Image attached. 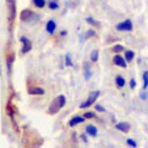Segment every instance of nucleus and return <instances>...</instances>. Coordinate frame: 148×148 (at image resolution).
Segmentation results:
<instances>
[{
  "instance_id": "8",
  "label": "nucleus",
  "mask_w": 148,
  "mask_h": 148,
  "mask_svg": "<svg viewBox=\"0 0 148 148\" xmlns=\"http://www.w3.org/2000/svg\"><path fill=\"white\" fill-rule=\"evenodd\" d=\"M84 121H85V118L84 117H80V115H73V117L68 121V126H70V127H75V126L80 125V123H84Z\"/></svg>"
},
{
  "instance_id": "22",
  "label": "nucleus",
  "mask_w": 148,
  "mask_h": 148,
  "mask_svg": "<svg viewBox=\"0 0 148 148\" xmlns=\"http://www.w3.org/2000/svg\"><path fill=\"white\" fill-rule=\"evenodd\" d=\"M13 59H14V55L12 54L11 56H8V62H7V66H8V72L11 73L12 71V63H13Z\"/></svg>"
},
{
  "instance_id": "3",
  "label": "nucleus",
  "mask_w": 148,
  "mask_h": 148,
  "mask_svg": "<svg viewBox=\"0 0 148 148\" xmlns=\"http://www.w3.org/2000/svg\"><path fill=\"white\" fill-rule=\"evenodd\" d=\"M34 18H39L38 14H36L33 11H30V9H23L21 11V13H20V18H21V21H24V23H30L32 20Z\"/></svg>"
},
{
  "instance_id": "13",
  "label": "nucleus",
  "mask_w": 148,
  "mask_h": 148,
  "mask_svg": "<svg viewBox=\"0 0 148 148\" xmlns=\"http://www.w3.org/2000/svg\"><path fill=\"white\" fill-rule=\"evenodd\" d=\"M85 132H87L88 135H90V136H97V134H98L97 127H96L95 125H88L87 127H85Z\"/></svg>"
},
{
  "instance_id": "31",
  "label": "nucleus",
  "mask_w": 148,
  "mask_h": 148,
  "mask_svg": "<svg viewBox=\"0 0 148 148\" xmlns=\"http://www.w3.org/2000/svg\"><path fill=\"white\" fill-rule=\"evenodd\" d=\"M81 139H83V140H84V142H87V140H88V139H87V136H85V135H84V134H83V135H81Z\"/></svg>"
},
{
  "instance_id": "17",
  "label": "nucleus",
  "mask_w": 148,
  "mask_h": 148,
  "mask_svg": "<svg viewBox=\"0 0 148 148\" xmlns=\"http://www.w3.org/2000/svg\"><path fill=\"white\" fill-rule=\"evenodd\" d=\"M142 77H143V89H147L148 88V71L143 72Z\"/></svg>"
},
{
  "instance_id": "2",
  "label": "nucleus",
  "mask_w": 148,
  "mask_h": 148,
  "mask_svg": "<svg viewBox=\"0 0 148 148\" xmlns=\"http://www.w3.org/2000/svg\"><path fill=\"white\" fill-rule=\"evenodd\" d=\"M98 96H100V90H93V92H90L87 100L83 101V102L80 103V109H87V108H89V106H92V105H95V103H96V100L98 98Z\"/></svg>"
},
{
  "instance_id": "6",
  "label": "nucleus",
  "mask_w": 148,
  "mask_h": 148,
  "mask_svg": "<svg viewBox=\"0 0 148 148\" xmlns=\"http://www.w3.org/2000/svg\"><path fill=\"white\" fill-rule=\"evenodd\" d=\"M7 4L9 8V21L13 23L14 17H16V0H7Z\"/></svg>"
},
{
  "instance_id": "27",
  "label": "nucleus",
  "mask_w": 148,
  "mask_h": 148,
  "mask_svg": "<svg viewBox=\"0 0 148 148\" xmlns=\"http://www.w3.org/2000/svg\"><path fill=\"white\" fill-rule=\"evenodd\" d=\"M135 87H136V81H135V79H131V80H130V88L135 89Z\"/></svg>"
},
{
  "instance_id": "9",
  "label": "nucleus",
  "mask_w": 148,
  "mask_h": 148,
  "mask_svg": "<svg viewBox=\"0 0 148 148\" xmlns=\"http://www.w3.org/2000/svg\"><path fill=\"white\" fill-rule=\"evenodd\" d=\"M115 129L118 130V131H121V132H129L130 131V123L129 122H118L117 125H115Z\"/></svg>"
},
{
  "instance_id": "23",
  "label": "nucleus",
  "mask_w": 148,
  "mask_h": 148,
  "mask_svg": "<svg viewBox=\"0 0 148 148\" xmlns=\"http://www.w3.org/2000/svg\"><path fill=\"white\" fill-rule=\"evenodd\" d=\"M113 51H114V53H123V51H125V47H123L122 45H114L113 46Z\"/></svg>"
},
{
  "instance_id": "10",
  "label": "nucleus",
  "mask_w": 148,
  "mask_h": 148,
  "mask_svg": "<svg viewBox=\"0 0 148 148\" xmlns=\"http://www.w3.org/2000/svg\"><path fill=\"white\" fill-rule=\"evenodd\" d=\"M84 79L85 80H90V77H92V70H90V64L88 63V62H84Z\"/></svg>"
},
{
  "instance_id": "15",
  "label": "nucleus",
  "mask_w": 148,
  "mask_h": 148,
  "mask_svg": "<svg viewBox=\"0 0 148 148\" xmlns=\"http://www.w3.org/2000/svg\"><path fill=\"white\" fill-rule=\"evenodd\" d=\"M115 85H117L118 88H123L126 85V80L121 75H118L117 77H115Z\"/></svg>"
},
{
  "instance_id": "12",
  "label": "nucleus",
  "mask_w": 148,
  "mask_h": 148,
  "mask_svg": "<svg viewBox=\"0 0 148 148\" xmlns=\"http://www.w3.org/2000/svg\"><path fill=\"white\" fill-rule=\"evenodd\" d=\"M29 95L32 96H43L45 95V89L41 87H33L29 89Z\"/></svg>"
},
{
  "instance_id": "7",
  "label": "nucleus",
  "mask_w": 148,
  "mask_h": 148,
  "mask_svg": "<svg viewBox=\"0 0 148 148\" xmlns=\"http://www.w3.org/2000/svg\"><path fill=\"white\" fill-rule=\"evenodd\" d=\"M113 63H114L115 66H118V67H121V68H126V67H127V63H126L125 58H123V56H121L119 54H115V55H114V58H113Z\"/></svg>"
},
{
  "instance_id": "19",
  "label": "nucleus",
  "mask_w": 148,
  "mask_h": 148,
  "mask_svg": "<svg viewBox=\"0 0 148 148\" xmlns=\"http://www.w3.org/2000/svg\"><path fill=\"white\" fill-rule=\"evenodd\" d=\"M33 1V4L37 7V8H43V7L46 5V0H32Z\"/></svg>"
},
{
  "instance_id": "18",
  "label": "nucleus",
  "mask_w": 148,
  "mask_h": 148,
  "mask_svg": "<svg viewBox=\"0 0 148 148\" xmlns=\"http://www.w3.org/2000/svg\"><path fill=\"white\" fill-rule=\"evenodd\" d=\"M47 5H49V8H50L51 11H55V9H58V8H59V3H58V0H50Z\"/></svg>"
},
{
  "instance_id": "4",
  "label": "nucleus",
  "mask_w": 148,
  "mask_h": 148,
  "mask_svg": "<svg viewBox=\"0 0 148 148\" xmlns=\"http://www.w3.org/2000/svg\"><path fill=\"white\" fill-rule=\"evenodd\" d=\"M115 29L118 32H132L134 29V25H132V21L131 20H125V21H121L119 24L115 25Z\"/></svg>"
},
{
  "instance_id": "20",
  "label": "nucleus",
  "mask_w": 148,
  "mask_h": 148,
  "mask_svg": "<svg viewBox=\"0 0 148 148\" xmlns=\"http://www.w3.org/2000/svg\"><path fill=\"white\" fill-rule=\"evenodd\" d=\"M126 144L129 145L130 148H136L138 147V143L135 142L134 139H131V138H127V139H126Z\"/></svg>"
},
{
  "instance_id": "26",
  "label": "nucleus",
  "mask_w": 148,
  "mask_h": 148,
  "mask_svg": "<svg viewBox=\"0 0 148 148\" xmlns=\"http://www.w3.org/2000/svg\"><path fill=\"white\" fill-rule=\"evenodd\" d=\"M96 114L93 112H87V113H84V118L87 119V118H95Z\"/></svg>"
},
{
  "instance_id": "14",
  "label": "nucleus",
  "mask_w": 148,
  "mask_h": 148,
  "mask_svg": "<svg viewBox=\"0 0 148 148\" xmlns=\"http://www.w3.org/2000/svg\"><path fill=\"white\" fill-rule=\"evenodd\" d=\"M123 53H125V60L126 62H131L132 59L135 58V53L132 50H125Z\"/></svg>"
},
{
  "instance_id": "25",
  "label": "nucleus",
  "mask_w": 148,
  "mask_h": 148,
  "mask_svg": "<svg viewBox=\"0 0 148 148\" xmlns=\"http://www.w3.org/2000/svg\"><path fill=\"white\" fill-rule=\"evenodd\" d=\"M95 109L97 110V112H100V113H105V108L101 106L100 103H95Z\"/></svg>"
},
{
  "instance_id": "28",
  "label": "nucleus",
  "mask_w": 148,
  "mask_h": 148,
  "mask_svg": "<svg viewBox=\"0 0 148 148\" xmlns=\"http://www.w3.org/2000/svg\"><path fill=\"white\" fill-rule=\"evenodd\" d=\"M93 36H96V32L93 30V29H90V30H88V33H87V38H89V37H93Z\"/></svg>"
},
{
  "instance_id": "24",
  "label": "nucleus",
  "mask_w": 148,
  "mask_h": 148,
  "mask_svg": "<svg viewBox=\"0 0 148 148\" xmlns=\"http://www.w3.org/2000/svg\"><path fill=\"white\" fill-rule=\"evenodd\" d=\"M64 60H66V66H68V67H71V66L73 64L72 60H71V55H70V54H66Z\"/></svg>"
},
{
  "instance_id": "5",
  "label": "nucleus",
  "mask_w": 148,
  "mask_h": 148,
  "mask_svg": "<svg viewBox=\"0 0 148 148\" xmlns=\"http://www.w3.org/2000/svg\"><path fill=\"white\" fill-rule=\"evenodd\" d=\"M20 42L23 43V49H21V53L23 54H26V53H29V51L32 50V41L29 38L21 36L20 37Z\"/></svg>"
},
{
  "instance_id": "16",
  "label": "nucleus",
  "mask_w": 148,
  "mask_h": 148,
  "mask_svg": "<svg viewBox=\"0 0 148 148\" xmlns=\"http://www.w3.org/2000/svg\"><path fill=\"white\" fill-rule=\"evenodd\" d=\"M85 21H87L89 25H93V26H96V28H100V26H101V24L98 23L97 20L93 18V17H87V18H85Z\"/></svg>"
},
{
  "instance_id": "29",
  "label": "nucleus",
  "mask_w": 148,
  "mask_h": 148,
  "mask_svg": "<svg viewBox=\"0 0 148 148\" xmlns=\"http://www.w3.org/2000/svg\"><path fill=\"white\" fill-rule=\"evenodd\" d=\"M140 98H142V100H147V98H148V95H147L145 92H142V93H140Z\"/></svg>"
},
{
  "instance_id": "21",
  "label": "nucleus",
  "mask_w": 148,
  "mask_h": 148,
  "mask_svg": "<svg viewBox=\"0 0 148 148\" xmlns=\"http://www.w3.org/2000/svg\"><path fill=\"white\" fill-rule=\"evenodd\" d=\"M90 62H92V63H97L98 62V51L97 50L90 53Z\"/></svg>"
},
{
  "instance_id": "30",
  "label": "nucleus",
  "mask_w": 148,
  "mask_h": 148,
  "mask_svg": "<svg viewBox=\"0 0 148 148\" xmlns=\"http://www.w3.org/2000/svg\"><path fill=\"white\" fill-rule=\"evenodd\" d=\"M60 36L62 37H63V36H67V32H66V30H62L60 32Z\"/></svg>"
},
{
  "instance_id": "11",
  "label": "nucleus",
  "mask_w": 148,
  "mask_h": 148,
  "mask_svg": "<svg viewBox=\"0 0 148 148\" xmlns=\"http://www.w3.org/2000/svg\"><path fill=\"white\" fill-rule=\"evenodd\" d=\"M56 30V21L55 20H49L47 24H46V32L49 34H54Z\"/></svg>"
},
{
  "instance_id": "1",
  "label": "nucleus",
  "mask_w": 148,
  "mask_h": 148,
  "mask_svg": "<svg viewBox=\"0 0 148 148\" xmlns=\"http://www.w3.org/2000/svg\"><path fill=\"white\" fill-rule=\"evenodd\" d=\"M66 102H67V98L64 95H59L58 97H55L53 100V102L50 103V108H49V113L50 114H56L62 108H64Z\"/></svg>"
}]
</instances>
